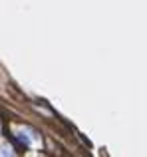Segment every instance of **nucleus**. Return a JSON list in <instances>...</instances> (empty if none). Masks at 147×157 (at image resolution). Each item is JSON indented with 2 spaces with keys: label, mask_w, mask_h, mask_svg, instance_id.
Returning a JSON list of instances; mask_svg holds the SVG:
<instances>
[{
  "label": "nucleus",
  "mask_w": 147,
  "mask_h": 157,
  "mask_svg": "<svg viewBox=\"0 0 147 157\" xmlns=\"http://www.w3.org/2000/svg\"><path fill=\"white\" fill-rule=\"evenodd\" d=\"M2 153H4V155H12L10 147H8V145H2Z\"/></svg>",
  "instance_id": "nucleus-1"
}]
</instances>
